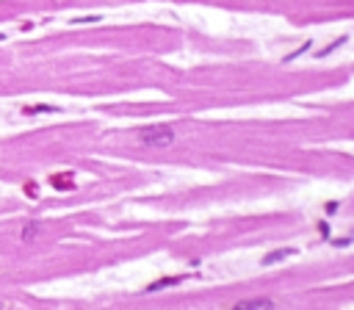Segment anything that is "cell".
<instances>
[{
  "label": "cell",
  "mask_w": 354,
  "mask_h": 310,
  "mask_svg": "<svg viewBox=\"0 0 354 310\" xmlns=\"http://www.w3.org/2000/svg\"><path fill=\"white\" fill-rule=\"evenodd\" d=\"M174 139H177V133H174V127L169 125H150V127H141L139 130V141L144 144V147H172Z\"/></svg>",
  "instance_id": "1"
},
{
  "label": "cell",
  "mask_w": 354,
  "mask_h": 310,
  "mask_svg": "<svg viewBox=\"0 0 354 310\" xmlns=\"http://www.w3.org/2000/svg\"><path fill=\"white\" fill-rule=\"evenodd\" d=\"M186 280V274H177V277H160V280H155V282H150L144 288V294H153V291H166V288H172V285H180V282Z\"/></svg>",
  "instance_id": "2"
},
{
  "label": "cell",
  "mask_w": 354,
  "mask_h": 310,
  "mask_svg": "<svg viewBox=\"0 0 354 310\" xmlns=\"http://www.w3.org/2000/svg\"><path fill=\"white\" fill-rule=\"evenodd\" d=\"M233 310H274V302L271 299H243V302H238Z\"/></svg>",
  "instance_id": "3"
},
{
  "label": "cell",
  "mask_w": 354,
  "mask_h": 310,
  "mask_svg": "<svg viewBox=\"0 0 354 310\" xmlns=\"http://www.w3.org/2000/svg\"><path fill=\"white\" fill-rule=\"evenodd\" d=\"M291 255H293V249H274V252H269L263 258V266H274V263L285 261V258H291Z\"/></svg>",
  "instance_id": "4"
},
{
  "label": "cell",
  "mask_w": 354,
  "mask_h": 310,
  "mask_svg": "<svg viewBox=\"0 0 354 310\" xmlns=\"http://www.w3.org/2000/svg\"><path fill=\"white\" fill-rule=\"evenodd\" d=\"M39 230H42V222H28V225L22 227V235H20V238L28 244V241H34L36 235H39Z\"/></svg>",
  "instance_id": "5"
},
{
  "label": "cell",
  "mask_w": 354,
  "mask_h": 310,
  "mask_svg": "<svg viewBox=\"0 0 354 310\" xmlns=\"http://www.w3.org/2000/svg\"><path fill=\"white\" fill-rule=\"evenodd\" d=\"M61 108L56 106H25L22 108V114H28V116H34V114H58Z\"/></svg>",
  "instance_id": "6"
},
{
  "label": "cell",
  "mask_w": 354,
  "mask_h": 310,
  "mask_svg": "<svg viewBox=\"0 0 354 310\" xmlns=\"http://www.w3.org/2000/svg\"><path fill=\"white\" fill-rule=\"evenodd\" d=\"M100 20H103L100 14H91V17H75V20H72V25H83V22H100Z\"/></svg>",
  "instance_id": "7"
},
{
  "label": "cell",
  "mask_w": 354,
  "mask_h": 310,
  "mask_svg": "<svg viewBox=\"0 0 354 310\" xmlns=\"http://www.w3.org/2000/svg\"><path fill=\"white\" fill-rule=\"evenodd\" d=\"M338 208H340V202H326V205H324V211L329 213V216H332V213H338Z\"/></svg>",
  "instance_id": "8"
},
{
  "label": "cell",
  "mask_w": 354,
  "mask_h": 310,
  "mask_svg": "<svg viewBox=\"0 0 354 310\" xmlns=\"http://www.w3.org/2000/svg\"><path fill=\"white\" fill-rule=\"evenodd\" d=\"M349 244H352V238H338V241H335V247H338V249H346Z\"/></svg>",
  "instance_id": "9"
},
{
  "label": "cell",
  "mask_w": 354,
  "mask_h": 310,
  "mask_svg": "<svg viewBox=\"0 0 354 310\" xmlns=\"http://www.w3.org/2000/svg\"><path fill=\"white\" fill-rule=\"evenodd\" d=\"M318 232L324 235V238H329V225H326V222H321V225H318Z\"/></svg>",
  "instance_id": "10"
},
{
  "label": "cell",
  "mask_w": 354,
  "mask_h": 310,
  "mask_svg": "<svg viewBox=\"0 0 354 310\" xmlns=\"http://www.w3.org/2000/svg\"><path fill=\"white\" fill-rule=\"evenodd\" d=\"M3 39H6V36H3V34H0V42H3Z\"/></svg>",
  "instance_id": "11"
},
{
  "label": "cell",
  "mask_w": 354,
  "mask_h": 310,
  "mask_svg": "<svg viewBox=\"0 0 354 310\" xmlns=\"http://www.w3.org/2000/svg\"><path fill=\"white\" fill-rule=\"evenodd\" d=\"M0 310H3V305H0Z\"/></svg>",
  "instance_id": "12"
}]
</instances>
